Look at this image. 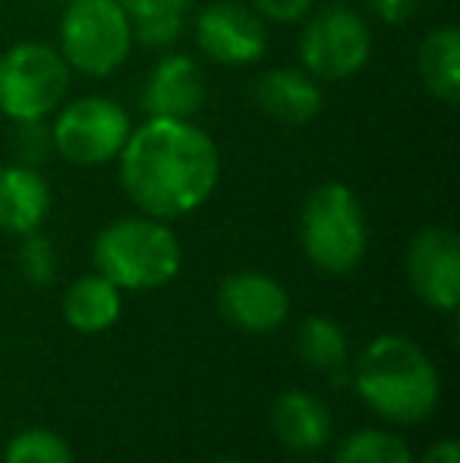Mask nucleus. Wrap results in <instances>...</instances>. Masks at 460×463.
Here are the masks:
<instances>
[{
  "mask_svg": "<svg viewBox=\"0 0 460 463\" xmlns=\"http://www.w3.org/2000/svg\"><path fill=\"white\" fill-rule=\"evenodd\" d=\"M123 312V290L105 275H82L63 293V318L80 335H101Z\"/></svg>",
  "mask_w": 460,
  "mask_h": 463,
  "instance_id": "obj_16",
  "label": "nucleus"
},
{
  "mask_svg": "<svg viewBox=\"0 0 460 463\" xmlns=\"http://www.w3.org/2000/svg\"><path fill=\"white\" fill-rule=\"evenodd\" d=\"M369 10H372V16L379 19V23L385 25H404L410 23L413 16H417L419 4L423 0H366Z\"/></svg>",
  "mask_w": 460,
  "mask_h": 463,
  "instance_id": "obj_26",
  "label": "nucleus"
},
{
  "mask_svg": "<svg viewBox=\"0 0 460 463\" xmlns=\"http://www.w3.org/2000/svg\"><path fill=\"white\" fill-rule=\"evenodd\" d=\"M205 101H209V80L196 57L171 51L148 70L142 86V110L148 117L192 120L205 108Z\"/></svg>",
  "mask_w": 460,
  "mask_h": 463,
  "instance_id": "obj_12",
  "label": "nucleus"
},
{
  "mask_svg": "<svg viewBox=\"0 0 460 463\" xmlns=\"http://www.w3.org/2000/svg\"><path fill=\"white\" fill-rule=\"evenodd\" d=\"M353 388L381 420L413 426L438 407L442 378L417 341L404 335H379L353 363Z\"/></svg>",
  "mask_w": 460,
  "mask_h": 463,
  "instance_id": "obj_2",
  "label": "nucleus"
},
{
  "mask_svg": "<svg viewBox=\"0 0 460 463\" xmlns=\"http://www.w3.org/2000/svg\"><path fill=\"white\" fill-rule=\"evenodd\" d=\"M73 73L114 76L133 54V19L117 0H73L61 16V48Z\"/></svg>",
  "mask_w": 460,
  "mask_h": 463,
  "instance_id": "obj_5",
  "label": "nucleus"
},
{
  "mask_svg": "<svg viewBox=\"0 0 460 463\" xmlns=\"http://www.w3.org/2000/svg\"><path fill=\"white\" fill-rule=\"evenodd\" d=\"M61 4H73V0H61Z\"/></svg>",
  "mask_w": 460,
  "mask_h": 463,
  "instance_id": "obj_31",
  "label": "nucleus"
},
{
  "mask_svg": "<svg viewBox=\"0 0 460 463\" xmlns=\"http://www.w3.org/2000/svg\"><path fill=\"white\" fill-rule=\"evenodd\" d=\"M334 4H347V0H334Z\"/></svg>",
  "mask_w": 460,
  "mask_h": 463,
  "instance_id": "obj_30",
  "label": "nucleus"
},
{
  "mask_svg": "<svg viewBox=\"0 0 460 463\" xmlns=\"http://www.w3.org/2000/svg\"><path fill=\"white\" fill-rule=\"evenodd\" d=\"M19 271L32 287H51L57 278V250L44 233H25L19 243Z\"/></svg>",
  "mask_w": 460,
  "mask_h": 463,
  "instance_id": "obj_21",
  "label": "nucleus"
},
{
  "mask_svg": "<svg viewBox=\"0 0 460 463\" xmlns=\"http://www.w3.org/2000/svg\"><path fill=\"white\" fill-rule=\"evenodd\" d=\"M127 10V16L133 19H148V16H186V10L192 6V0H117Z\"/></svg>",
  "mask_w": 460,
  "mask_h": 463,
  "instance_id": "obj_25",
  "label": "nucleus"
},
{
  "mask_svg": "<svg viewBox=\"0 0 460 463\" xmlns=\"http://www.w3.org/2000/svg\"><path fill=\"white\" fill-rule=\"evenodd\" d=\"M334 463H417L404 439L385 429H360L334 454Z\"/></svg>",
  "mask_w": 460,
  "mask_h": 463,
  "instance_id": "obj_19",
  "label": "nucleus"
},
{
  "mask_svg": "<svg viewBox=\"0 0 460 463\" xmlns=\"http://www.w3.org/2000/svg\"><path fill=\"white\" fill-rule=\"evenodd\" d=\"M186 16H148V19H136L133 23V44H142V48L152 51H167L180 42L183 35Z\"/></svg>",
  "mask_w": 460,
  "mask_h": 463,
  "instance_id": "obj_23",
  "label": "nucleus"
},
{
  "mask_svg": "<svg viewBox=\"0 0 460 463\" xmlns=\"http://www.w3.org/2000/svg\"><path fill=\"white\" fill-rule=\"evenodd\" d=\"M73 82V70L48 42H19L0 54V114L13 123L48 120Z\"/></svg>",
  "mask_w": 460,
  "mask_h": 463,
  "instance_id": "obj_6",
  "label": "nucleus"
},
{
  "mask_svg": "<svg viewBox=\"0 0 460 463\" xmlns=\"http://www.w3.org/2000/svg\"><path fill=\"white\" fill-rule=\"evenodd\" d=\"M4 463H76V458L63 435L51 429H25L10 439Z\"/></svg>",
  "mask_w": 460,
  "mask_h": 463,
  "instance_id": "obj_20",
  "label": "nucleus"
},
{
  "mask_svg": "<svg viewBox=\"0 0 460 463\" xmlns=\"http://www.w3.org/2000/svg\"><path fill=\"white\" fill-rule=\"evenodd\" d=\"M51 214V186L38 167L4 165L0 167V231L13 237L42 231Z\"/></svg>",
  "mask_w": 460,
  "mask_h": 463,
  "instance_id": "obj_15",
  "label": "nucleus"
},
{
  "mask_svg": "<svg viewBox=\"0 0 460 463\" xmlns=\"http://www.w3.org/2000/svg\"><path fill=\"white\" fill-rule=\"evenodd\" d=\"M407 280L426 306L455 312L460 303V240L451 227H423L407 246Z\"/></svg>",
  "mask_w": 460,
  "mask_h": 463,
  "instance_id": "obj_10",
  "label": "nucleus"
},
{
  "mask_svg": "<svg viewBox=\"0 0 460 463\" xmlns=\"http://www.w3.org/2000/svg\"><path fill=\"white\" fill-rule=\"evenodd\" d=\"M252 10L258 13L268 23H281V25H294L313 13L315 0H246Z\"/></svg>",
  "mask_w": 460,
  "mask_h": 463,
  "instance_id": "obj_24",
  "label": "nucleus"
},
{
  "mask_svg": "<svg viewBox=\"0 0 460 463\" xmlns=\"http://www.w3.org/2000/svg\"><path fill=\"white\" fill-rule=\"evenodd\" d=\"M51 136L54 155L76 167H101L117 161L133 133V117L120 101L105 95H82L54 110Z\"/></svg>",
  "mask_w": 460,
  "mask_h": 463,
  "instance_id": "obj_7",
  "label": "nucleus"
},
{
  "mask_svg": "<svg viewBox=\"0 0 460 463\" xmlns=\"http://www.w3.org/2000/svg\"><path fill=\"white\" fill-rule=\"evenodd\" d=\"M92 259L99 275L129 293L161 290L180 275L183 246L171 224L152 214L117 218L95 237Z\"/></svg>",
  "mask_w": 460,
  "mask_h": 463,
  "instance_id": "obj_3",
  "label": "nucleus"
},
{
  "mask_svg": "<svg viewBox=\"0 0 460 463\" xmlns=\"http://www.w3.org/2000/svg\"><path fill=\"white\" fill-rule=\"evenodd\" d=\"M196 48L218 67H252L268 51L265 19L239 0H211L192 23Z\"/></svg>",
  "mask_w": 460,
  "mask_h": 463,
  "instance_id": "obj_9",
  "label": "nucleus"
},
{
  "mask_svg": "<svg viewBox=\"0 0 460 463\" xmlns=\"http://www.w3.org/2000/svg\"><path fill=\"white\" fill-rule=\"evenodd\" d=\"M271 429L294 454H319L334 435V416L325 401L294 388L284 391L271 407Z\"/></svg>",
  "mask_w": 460,
  "mask_h": 463,
  "instance_id": "obj_14",
  "label": "nucleus"
},
{
  "mask_svg": "<svg viewBox=\"0 0 460 463\" xmlns=\"http://www.w3.org/2000/svg\"><path fill=\"white\" fill-rule=\"evenodd\" d=\"M117 165L127 199L161 221L199 212L221 180V152L209 129L177 117H148L133 127Z\"/></svg>",
  "mask_w": 460,
  "mask_h": 463,
  "instance_id": "obj_1",
  "label": "nucleus"
},
{
  "mask_svg": "<svg viewBox=\"0 0 460 463\" xmlns=\"http://www.w3.org/2000/svg\"><path fill=\"white\" fill-rule=\"evenodd\" d=\"M419 80L442 104L460 101V32L455 25L432 29L419 44Z\"/></svg>",
  "mask_w": 460,
  "mask_h": 463,
  "instance_id": "obj_17",
  "label": "nucleus"
},
{
  "mask_svg": "<svg viewBox=\"0 0 460 463\" xmlns=\"http://www.w3.org/2000/svg\"><path fill=\"white\" fill-rule=\"evenodd\" d=\"M218 309L230 325L249 335L277 331L290 316V297L284 284L262 271H237L218 287Z\"/></svg>",
  "mask_w": 460,
  "mask_h": 463,
  "instance_id": "obj_11",
  "label": "nucleus"
},
{
  "mask_svg": "<svg viewBox=\"0 0 460 463\" xmlns=\"http://www.w3.org/2000/svg\"><path fill=\"white\" fill-rule=\"evenodd\" d=\"M13 155L19 165L42 167L54 155V136L48 120H23L13 129Z\"/></svg>",
  "mask_w": 460,
  "mask_h": 463,
  "instance_id": "obj_22",
  "label": "nucleus"
},
{
  "mask_svg": "<svg viewBox=\"0 0 460 463\" xmlns=\"http://www.w3.org/2000/svg\"><path fill=\"white\" fill-rule=\"evenodd\" d=\"M252 98L262 114H268L284 127H303V123L315 120L325 104L319 80H313L303 67L265 70L252 86Z\"/></svg>",
  "mask_w": 460,
  "mask_h": 463,
  "instance_id": "obj_13",
  "label": "nucleus"
},
{
  "mask_svg": "<svg viewBox=\"0 0 460 463\" xmlns=\"http://www.w3.org/2000/svg\"><path fill=\"white\" fill-rule=\"evenodd\" d=\"M419 463H460V445L455 439H442L423 454Z\"/></svg>",
  "mask_w": 460,
  "mask_h": 463,
  "instance_id": "obj_27",
  "label": "nucleus"
},
{
  "mask_svg": "<svg viewBox=\"0 0 460 463\" xmlns=\"http://www.w3.org/2000/svg\"><path fill=\"white\" fill-rule=\"evenodd\" d=\"M300 246L325 275H350L366 259L369 224L360 195L328 180L306 195L300 212Z\"/></svg>",
  "mask_w": 460,
  "mask_h": 463,
  "instance_id": "obj_4",
  "label": "nucleus"
},
{
  "mask_svg": "<svg viewBox=\"0 0 460 463\" xmlns=\"http://www.w3.org/2000/svg\"><path fill=\"white\" fill-rule=\"evenodd\" d=\"M296 54L300 67L313 80L344 82L360 73L372 57V29L360 16V10L332 4L303 19Z\"/></svg>",
  "mask_w": 460,
  "mask_h": 463,
  "instance_id": "obj_8",
  "label": "nucleus"
},
{
  "mask_svg": "<svg viewBox=\"0 0 460 463\" xmlns=\"http://www.w3.org/2000/svg\"><path fill=\"white\" fill-rule=\"evenodd\" d=\"M296 356L322 375H344L350 369V341L334 318L306 316L294 337Z\"/></svg>",
  "mask_w": 460,
  "mask_h": 463,
  "instance_id": "obj_18",
  "label": "nucleus"
},
{
  "mask_svg": "<svg viewBox=\"0 0 460 463\" xmlns=\"http://www.w3.org/2000/svg\"><path fill=\"white\" fill-rule=\"evenodd\" d=\"M294 463H322V460H315L313 454H300V460H294Z\"/></svg>",
  "mask_w": 460,
  "mask_h": 463,
  "instance_id": "obj_28",
  "label": "nucleus"
},
{
  "mask_svg": "<svg viewBox=\"0 0 460 463\" xmlns=\"http://www.w3.org/2000/svg\"><path fill=\"white\" fill-rule=\"evenodd\" d=\"M218 463H243V460H218Z\"/></svg>",
  "mask_w": 460,
  "mask_h": 463,
  "instance_id": "obj_29",
  "label": "nucleus"
}]
</instances>
